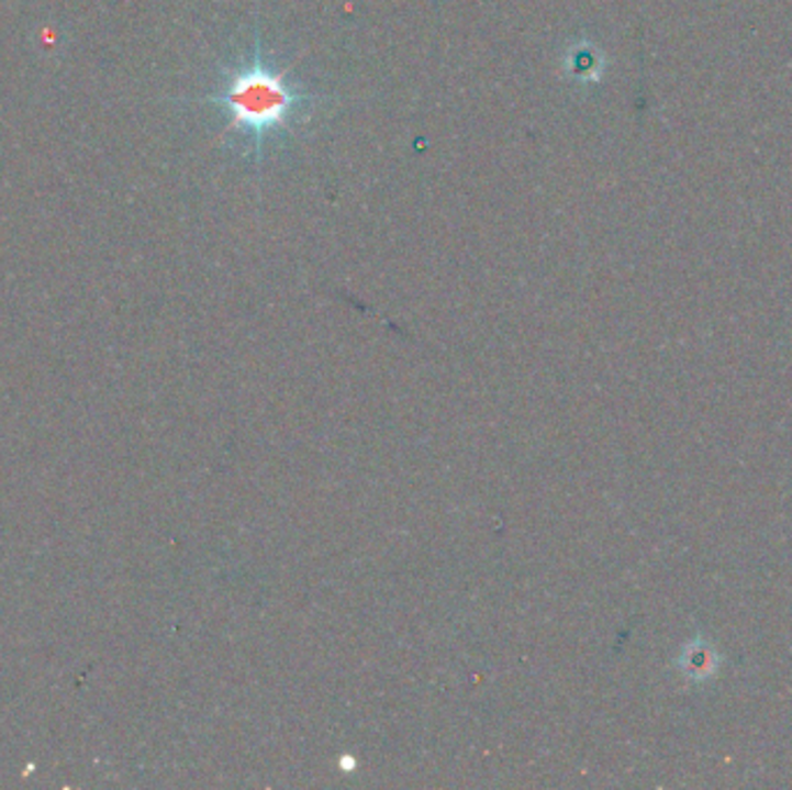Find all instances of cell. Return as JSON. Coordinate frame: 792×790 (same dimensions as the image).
<instances>
[{
	"instance_id": "1",
	"label": "cell",
	"mask_w": 792,
	"mask_h": 790,
	"mask_svg": "<svg viewBox=\"0 0 792 790\" xmlns=\"http://www.w3.org/2000/svg\"><path fill=\"white\" fill-rule=\"evenodd\" d=\"M211 102L227 116V131L237 133L250 156L260 160L274 137L292 133L294 125L311 114L315 98L274 66L258 40L253 52L227 70Z\"/></svg>"
},
{
	"instance_id": "2",
	"label": "cell",
	"mask_w": 792,
	"mask_h": 790,
	"mask_svg": "<svg viewBox=\"0 0 792 790\" xmlns=\"http://www.w3.org/2000/svg\"><path fill=\"white\" fill-rule=\"evenodd\" d=\"M566 70L577 81H595L603 75V56L591 45H577L566 58Z\"/></svg>"
}]
</instances>
